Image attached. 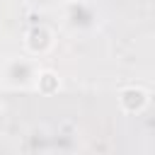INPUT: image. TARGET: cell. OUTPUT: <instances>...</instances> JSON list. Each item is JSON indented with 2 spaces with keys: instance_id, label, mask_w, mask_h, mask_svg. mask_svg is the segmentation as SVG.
I'll list each match as a JSON object with an SVG mask.
<instances>
[{
  "instance_id": "3957f363",
  "label": "cell",
  "mask_w": 155,
  "mask_h": 155,
  "mask_svg": "<svg viewBox=\"0 0 155 155\" xmlns=\"http://www.w3.org/2000/svg\"><path fill=\"white\" fill-rule=\"evenodd\" d=\"M34 2H36V5H51L53 0H34Z\"/></svg>"
},
{
  "instance_id": "7a4b0ae2",
  "label": "cell",
  "mask_w": 155,
  "mask_h": 155,
  "mask_svg": "<svg viewBox=\"0 0 155 155\" xmlns=\"http://www.w3.org/2000/svg\"><path fill=\"white\" fill-rule=\"evenodd\" d=\"M7 78L12 80V82H19V85H24V82H29V78H31V68H29V63H12L10 65V73H7Z\"/></svg>"
},
{
  "instance_id": "6da1fadb",
  "label": "cell",
  "mask_w": 155,
  "mask_h": 155,
  "mask_svg": "<svg viewBox=\"0 0 155 155\" xmlns=\"http://www.w3.org/2000/svg\"><path fill=\"white\" fill-rule=\"evenodd\" d=\"M92 19H94V15H92V10L87 5L78 2V5H70L68 7V22L73 27H90Z\"/></svg>"
}]
</instances>
